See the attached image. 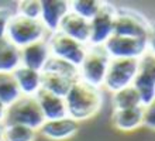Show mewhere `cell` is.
<instances>
[{"label": "cell", "mask_w": 155, "mask_h": 141, "mask_svg": "<svg viewBox=\"0 0 155 141\" xmlns=\"http://www.w3.org/2000/svg\"><path fill=\"white\" fill-rule=\"evenodd\" d=\"M47 35L49 34L40 20L27 18L17 13H14L10 18L7 32H6V38L20 49L30 44L47 40Z\"/></svg>", "instance_id": "2"}, {"label": "cell", "mask_w": 155, "mask_h": 141, "mask_svg": "<svg viewBox=\"0 0 155 141\" xmlns=\"http://www.w3.org/2000/svg\"><path fill=\"white\" fill-rule=\"evenodd\" d=\"M47 42H48L51 56L64 59L66 62L78 66V68H79V65L82 64V61L85 58L86 48H87V45L81 44V42L72 40L69 37L64 35L59 31L49 34L48 38H47Z\"/></svg>", "instance_id": "9"}, {"label": "cell", "mask_w": 155, "mask_h": 141, "mask_svg": "<svg viewBox=\"0 0 155 141\" xmlns=\"http://www.w3.org/2000/svg\"><path fill=\"white\" fill-rule=\"evenodd\" d=\"M109 58H131L140 59L143 55L154 49L150 48L147 38H130V37L113 35L103 44Z\"/></svg>", "instance_id": "8"}, {"label": "cell", "mask_w": 155, "mask_h": 141, "mask_svg": "<svg viewBox=\"0 0 155 141\" xmlns=\"http://www.w3.org/2000/svg\"><path fill=\"white\" fill-rule=\"evenodd\" d=\"M6 112H7V106L4 105L3 102H0V123H3V121H4Z\"/></svg>", "instance_id": "28"}, {"label": "cell", "mask_w": 155, "mask_h": 141, "mask_svg": "<svg viewBox=\"0 0 155 141\" xmlns=\"http://www.w3.org/2000/svg\"><path fill=\"white\" fill-rule=\"evenodd\" d=\"M109 55L103 47L87 45L85 58L79 65V79L94 88H102L109 66Z\"/></svg>", "instance_id": "4"}, {"label": "cell", "mask_w": 155, "mask_h": 141, "mask_svg": "<svg viewBox=\"0 0 155 141\" xmlns=\"http://www.w3.org/2000/svg\"><path fill=\"white\" fill-rule=\"evenodd\" d=\"M20 96L21 93L17 88L13 73L0 72V102H3L6 106H8L13 102H16Z\"/></svg>", "instance_id": "22"}, {"label": "cell", "mask_w": 155, "mask_h": 141, "mask_svg": "<svg viewBox=\"0 0 155 141\" xmlns=\"http://www.w3.org/2000/svg\"><path fill=\"white\" fill-rule=\"evenodd\" d=\"M71 12L69 2L65 0H44L41 2L40 21L45 27L48 34L58 31L62 18Z\"/></svg>", "instance_id": "11"}, {"label": "cell", "mask_w": 155, "mask_h": 141, "mask_svg": "<svg viewBox=\"0 0 155 141\" xmlns=\"http://www.w3.org/2000/svg\"><path fill=\"white\" fill-rule=\"evenodd\" d=\"M141 105V99H140L138 93L133 86H127V88L113 93V107L114 110H123V109H131V107H137Z\"/></svg>", "instance_id": "21"}, {"label": "cell", "mask_w": 155, "mask_h": 141, "mask_svg": "<svg viewBox=\"0 0 155 141\" xmlns=\"http://www.w3.org/2000/svg\"><path fill=\"white\" fill-rule=\"evenodd\" d=\"M143 113L144 106H137L131 109H123V110H114L113 114V123L116 129L121 131H133L143 126Z\"/></svg>", "instance_id": "17"}, {"label": "cell", "mask_w": 155, "mask_h": 141, "mask_svg": "<svg viewBox=\"0 0 155 141\" xmlns=\"http://www.w3.org/2000/svg\"><path fill=\"white\" fill-rule=\"evenodd\" d=\"M102 3L103 2H97V0H75V2H69V8L72 13L90 21L97 14Z\"/></svg>", "instance_id": "24"}, {"label": "cell", "mask_w": 155, "mask_h": 141, "mask_svg": "<svg viewBox=\"0 0 155 141\" xmlns=\"http://www.w3.org/2000/svg\"><path fill=\"white\" fill-rule=\"evenodd\" d=\"M143 124L147 126L148 129L154 130V127H155V109H154V103H151V105H148V106H144Z\"/></svg>", "instance_id": "27"}, {"label": "cell", "mask_w": 155, "mask_h": 141, "mask_svg": "<svg viewBox=\"0 0 155 141\" xmlns=\"http://www.w3.org/2000/svg\"><path fill=\"white\" fill-rule=\"evenodd\" d=\"M78 130H79V123L66 116L57 120H45L38 131L49 140L65 141L74 137L78 133Z\"/></svg>", "instance_id": "12"}, {"label": "cell", "mask_w": 155, "mask_h": 141, "mask_svg": "<svg viewBox=\"0 0 155 141\" xmlns=\"http://www.w3.org/2000/svg\"><path fill=\"white\" fill-rule=\"evenodd\" d=\"M58 31L81 44L87 45L90 38V21L69 12L62 18Z\"/></svg>", "instance_id": "14"}, {"label": "cell", "mask_w": 155, "mask_h": 141, "mask_svg": "<svg viewBox=\"0 0 155 141\" xmlns=\"http://www.w3.org/2000/svg\"><path fill=\"white\" fill-rule=\"evenodd\" d=\"M138 71V59L131 58H110L103 86L116 93L121 89L131 86Z\"/></svg>", "instance_id": "5"}, {"label": "cell", "mask_w": 155, "mask_h": 141, "mask_svg": "<svg viewBox=\"0 0 155 141\" xmlns=\"http://www.w3.org/2000/svg\"><path fill=\"white\" fill-rule=\"evenodd\" d=\"M152 25L150 21L131 8H118L114 18V35L130 37V38H147Z\"/></svg>", "instance_id": "6"}, {"label": "cell", "mask_w": 155, "mask_h": 141, "mask_svg": "<svg viewBox=\"0 0 155 141\" xmlns=\"http://www.w3.org/2000/svg\"><path fill=\"white\" fill-rule=\"evenodd\" d=\"M133 88L137 90L141 105L148 106L154 103L155 97V61L154 52L150 51L138 59V71L133 81Z\"/></svg>", "instance_id": "7"}, {"label": "cell", "mask_w": 155, "mask_h": 141, "mask_svg": "<svg viewBox=\"0 0 155 141\" xmlns=\"http://www.w3.org/2000/svg\"><path fill=\"white\" fill-rule=\"evenodd\" d=\"M37 130L23 124H4V141H35Z\"/></svg>", "instance_id": "23"}, {"label": "cell", "mask_w": 155, "mask_h": 141, "mask_svg": "<svg viewBox=\"0 0 155 141\" xmlns=\"http://www.w3.org/2000/svg\"><path fill=\"white\" fill-rule=\"evenodd\" d=\"M72 83L74 81H71L65 76H61L58 73L48 72V71L41 72V89H44L49 93H54L57 96L65 97Z\"/></svg>", "instance_id": "18"}, {"label": "cell", "mask_w": 155, "mask_h": 141, "mask_svg": "<svg viewBox=\"0 0 155 141\" xmlns=\"http://www.w3.org/2000/svg\"><path fill=\"white\" fill-rule=\"evenodd\" d=\"M13 14L14 13L8 7H0V40L6 38L8 23H10V18L13 17Z\"/></svg>", "instance_id": "26"}, {"label": "cell", "mask_w": 155, "mask_h": 141, "mask_svg": "<svg viewBox=\"0 0 155 141\" xmlns=\"http://www.w3.org/2000/svg\"><path fill=\"white\" fill-rule=\"evenodd\" d=\"M17 14L27 18L40 20L41 16V2L38 0H23L17 6Z\"/></svg>", "instance_id": "25"}, {"label": "cell", "mask_w": 155, "mask_h": 141, "mask_svg": "<svg viewBox=\"0 0 155 141\" xmlns=\"http://www.w3.org/2000/svg\"><path fill=\"white\" fill-rule=\"evenodd\" d=\"M49 56L51 54H49V47L47 40L38 41V42L30 44L20 49V65L41 72L44 69L47 61L49 59Z\"/></svg>", "instance_id": "13"}, {"label": "cell", "mask_w": 155, "mask_h": 141, "mask_svg": "<svg viewBox=\"0 0 155 141\" xmlns=\"http://www.w3.org/2000/svg\"><path fill=\"white\" fill-rule=\"evenodd\" d=\"M116 13H117L116 6L103 2L97 14L90 20V38L87 45L103 47V44L113 35Z\"/></svg>", "instance_id": "10"}, {"label": "cell", "mask_w": 155, "mask_h": 141, "mask_svg": "<svg viewBox=\"0 0 155 141\" xmlns=\"http://www.w3.org/2000/svg\"><path fill=\"white\" fill-rule=\"evenodd\" d=\"M44 116L34 96H20L7 106L3 124H23L34 130H40L44 124Z\"/></svg>", "instance_id": "3"}, {"label": "cell", "mask_w": 155, "mask_h": 141, "mask_svg": "<svg viewBox=\"0 0 155 141\" xmlns=\"http://www.w3.org/2000/svg\"><path fill=\"white\" fill-rule=\"evenodd\" d=\"M34 97L40 106L45 120H57V119H62V117L68 116L64 97L49 93L44 89H41Z\"/></svg>", "instance_id": "15"}, {"label": "cell", "mask_w": 155, "mask_h": 141, "mask_svg": "<svg viewBox=\"0 0 155 141\" xmlns=\"http://www.w3.org/2000/svg\"><path fill=\"white\" fill-rule=\"evenodd\" d=\"M42 71L58 73V75L65 76L74 82L79 79V68H78V66H75V65L69 64V62H66V61H64V59L55 58V56H49V59L47 61V64H45ZM42 71H41V72H42Z\"/></svg>", "instance_id": "20"}, {"label": "cell", "mask_w": 155, "mask_h": 141, "mask_svg": "<svg viewBox=\"0 0 155 141\" xmlns=\"http://www.w3.org/2000/svg\"><path fill=\"white\" fill-rule=\"evenodd\" d=\"M20 66V48L13 45L7 38L0 40V72L12 73Z\"/></svg>", "instance_id": "19"}, {"label": "cell", "mask_w": 155, "mask_h": 141, "mask_svg": "<svg viewBox=\"0 0 155 141\" xmlns=\"http://www.w3.org/2000/svg\"><path fill=\"white\" fill-rule=\"evenodd\" d=\"M0 141H4V124L0 123Z\"/></svg>", "instance_id": "29"}, {"label": "cell", "mask_w": 155, "mask_h": 141, "mask_svg": "<svg viewBox=\"0 0 155 141\" xmlns=\"http://www.w3.org/2000/svg\"><path fill=\"white\" fill-rule=\"evenodd\" d=\"M12 73L21 96H35L41 90V72L20 65Z\"/></svg>", "instance_id": "16"}, {"label": "cell", "mask_w": 155, "mask_h": 141, "mask_svg": "<svg viewBox=\"0 0 155 141\" xmlns=\"http://www.w3.org/2000/svg\"><path fill=\"white\" fill-rule=\"evenodd\" d=\"M65 99L68 117L81 123L93 117L103 105V93L99 88L78 79L72 83Z\"/></svg>", "instance_id": "1"}]
</instances>
